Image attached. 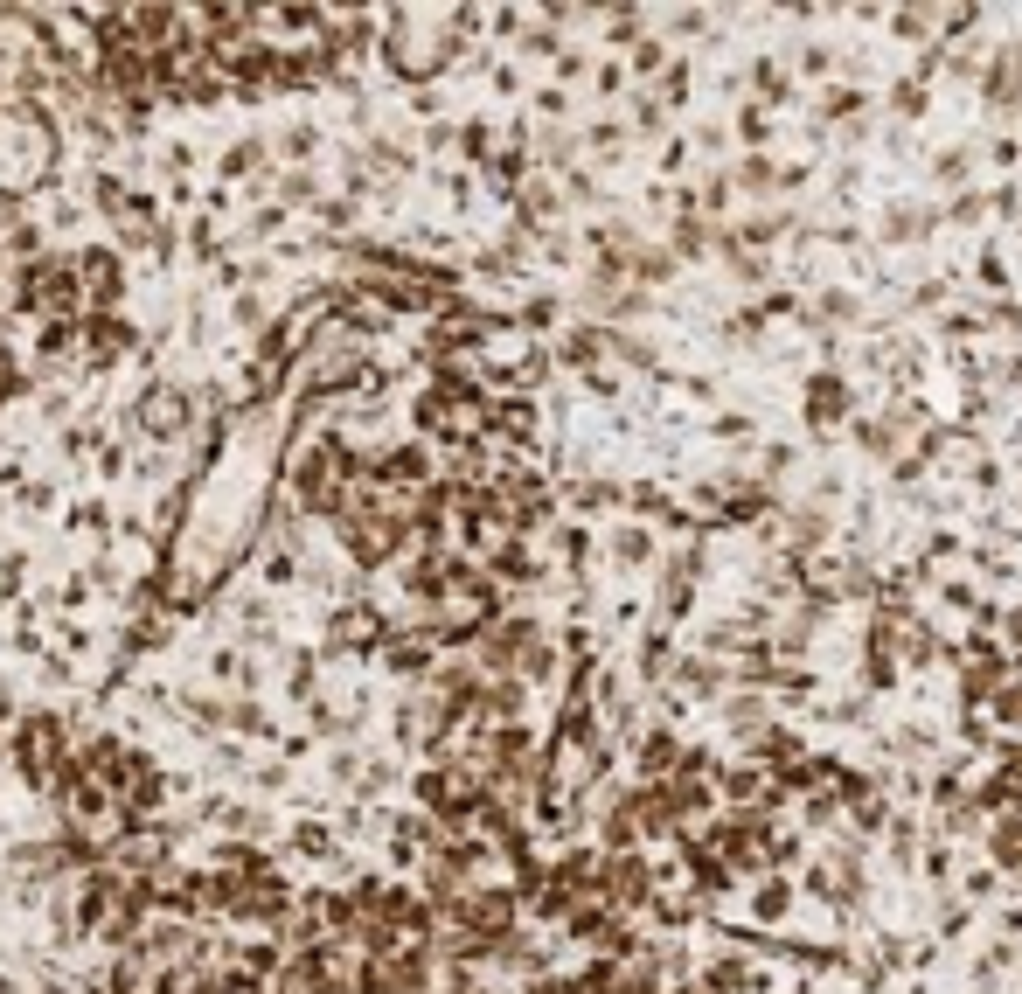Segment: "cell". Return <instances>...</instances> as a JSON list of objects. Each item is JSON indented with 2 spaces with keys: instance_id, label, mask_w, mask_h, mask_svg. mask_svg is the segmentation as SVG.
Instances as JSON below:
<instances>
[{
  "instance_id": "1",
  "label": "cell",
  "mask_w": 1022,
  "mask_h": 994,
  "mask_svg": "<svg viewBox=\"0 0 1022 994\" xmlns=\"http://www.w3.org/2000/svg\"><path fill=\"white\" fill-rule=\"evenodd\" d=\"M292 487H299V501H306V508H341V487H348V452H341L334 438L306 445V452H299V466H292Z\"/></svg>"
},
{
  "instance_id": "2",
  "label": "cell",
  "mask_w": 1022,
  "mask_h": 994,
  "mask_svg": "<svg viewBox=\"0 0 1022 994\" xmlns=\"http://www.w3.org/2000/svg\"><path fill=\"white\" fill-rule=\"evenodd\" d=\"M77 279H84V306L91 313H119V299H126V258L119 251H77Z\"/></svg>"
},
{
  "instance_id": "3",
  "label": "cell",
  "mask_w": 1022,
  "mask_h": 994,
  "mask_svg": "<svg viewBox=\"0 0 1022 994\" xmlns=\"http://www.w3.org/2000/svg\"><path fill=\"white\" fill-rule=\"evenodd\" d=\"M133 431H140V438H160V445H174V438L188 431V397H181L174 383L140 390V404H133Z\"/></svg>"
},
{
  "instance_id": "4",
  "label": "cell",
  "mask_w": 1022,
  "mask_h": 994,
  "mask_svg": "<svg viewBox=\"0 0 1022 994\" xmlns=\"http://www.w3.org/2000/svg\"><path fill=\"white\" fill-rule=\"evenodd\" d=\"M126 348H133V327H126L119 313H91V320H84V355H77V362H84V369H112Z\"/></svg>"
},
{
  "instance_id": "5",
  "label": "cell",
  "mask_w": 1022,
  "mask_h": 994,
  "mask_svg": "<svg viewBox=\"0 0 1022 994\" xmlns=\"http://www.w3.org/2000/svg\"><path fill=\"white\" fill-rule=\"evenodd\" d=\"M216 174H223V181H258V174H272V146H265V140H237V146H223Z\"/></svg>"
},
{
  "instance_id": "6",
  "label": "cell",
  "mask_w": 1022,
  "mask_h": 994,
  "mask_svg": "<svg viewBox=\"0 0 1022 994\" xmlns=\"http://www.w3.org/2000/svg\"><path fill=\"white\" fill-rule=\"evenodd\" d=\"M327 849H334V835L320 821H286V855H327Z\"/></svg>"
},
{
  "instance_id": "7",
  "label": "cell",
  "mask_w": 1022,
  "mask_h": 994,
  "mask_svg": "<svg viewBox=\"0 0 1022 994\" xmlns=\"http://www.w3.org/2000/svg\"><path fill=\"white\" fill-rule=\"evenodd\" d=\"M230 730H237V737H265V744H279V723L258 710V703H230Z\"/></svg>"
},
{
  "instance_id": "8",
  "label": "cell",
  "mask_w": 1022,
  "mask_h": 994,
  "mask_svg": "<svg viewBox=\"0 0 1022 994\" xmlns=\"http://www.w3.org/2000/svg\"><path fill=\"white\" fill-rule=\"evenodd\" d=\"M21 584H28V550H0V598L21 605Z\"/></svg>"
},
{
  "instance_id": "9",
  "label": "cell",
  "mask_w": 1022,
  "mask_h": 994,
  "mask_svg": "<svg viewBox=\"0 0 1022 994\" xmlns=\"http://www.w3.org/2000/svg\"><path fill=\"white\" fill-rule=\"evenodd\" d=\"M244 237H251V244H272V237H286V209H279V202H272V209H251Z\"/></svg>"
},
{
  "instance_id": "10",
  "label": "cell",
  "mask_w": 1022,
  "mask_h": 994,
  "mask_svg": "<svg viewBox=\"0 0 1022 994\" xmlns=\"http://www.w3.org/2000/svg\"><path fill=\"white\" fill-rule=\"evenodd\" d=\"M70 529H84V536H105V529H112V508L91 494V501H77V508H70Z\"/></svg>"
},
{
  "instance_id": "11",
  "label": "cell",
  "mask_w": 1022,
  "mask_h": 994,
  "mask_svg": "<svg viewBox=\"0 0 1022 994\" xmlns=\"http://www.w3.org/2000/svg\"><path fill=\"white\" fill-rule=\"evenodd\" d=\"M14 508H21V515H56V487H49V480H28V487L14 494Z\"/></svg>"
},
{
  "instance_id": "12",
  "label": "cell",
  "mask_w": 1022,
  "mask_h": 994,
  "mask_svg": "<svg viewBox=\"0 0 1022 994\" xmlns=\"http://www.w3.org/2000/svg\"><path fill=\"white\" fill-rule=\"evenodd\" d=\"M279 195H286V202H299V195H313V174H286V181H279Z\"/></svg>"
},
{
  "instance_id": "13",
  "label": "cell",
  "mask_w": 1022,
  "mask_h": 994,
  "mask_svg": "<svg viewBox=\"0 0 1022 994\" xmlns=\"http://www.w3.org/2000/svg\"><path fill=\"white\" fill-rule=\"evenodd\" d=\"M313 140H320L313 126H292V133H286V153H313Z\"/></svg>"
},
{
  "instance_id": "14",
  "label": "cell",
  "mask_w": 1022,
  "mask_h": 994,
  "mask_svg": "<svg viewBox=\"0 0 1022 994\" xmlns=\"http://www.w3.org/2000/svg\"><path fill=\"white\" fill-rule=\"evenodd\" d=\"M0 994H21V981H14V974H0Z\"/></svg>"
}]
</instances>
